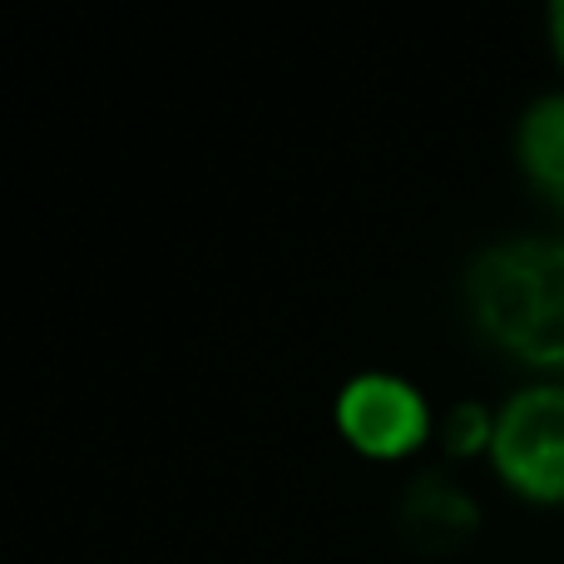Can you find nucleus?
<instances>
[{
  "mask_svg": "<svg viewBox=\"0 0 564 564\" xmlns=\"http://www.w3.org/2000/svg\"><path fill=\"white\" fill-rule=\"evenodd\" d=\"M470 307L506 351L564 367V243H500L470 268Z\"/></svg>",
  "mask_w": 564,
  "mask_h": 564,
  "instance_id": "1",
  "label": "nucleus"
},
{
  "mask_svg": "<svg viewBox=\"0 0 564 564\" xmlns=\"http://www.w3.org/2000/svg\"><path fill=\"white\" fill-rule=\"evenodd\" d=\"M490 446H496L500 476L516 490H525L535 500H564V391H520L500 411Z\"/></svg>",
  "mask_w": 564,
  "mask_h": 564,
  "instance_id": "2",
  "label": "nucleus"
},
{
  "mask_svg": "<svg viewBox=\"0 0 564 564\" xmlns=\"http://www.w3.org/2000/svg\"><path fill=\"white\" fill-rule=\"evenodd\" d=\"M337 426L367 456H401L426 436V401L397 377H361L341 391Z\"/></svg>",
  "mask_w": 564,
  "mask_h": 564,
  "instance_id": "3",
  "label": "nucleus"
},
{
  "mask_svg": "<svg viewBox=\"0 0 564 564\" xmlns=\"http://www.w3.org/2000/svg\"><path fill=\"white\" fill-rule=\"evenodd\" d=\"M525 174L555 208H564V99H540L520 124Z\"/></svg>",
  "mask_w": 564,
  "mask_h": 564,
  "instance_id": "4",
  "label": "nucleus"
},
{
  "mask_svg": "<svg viewBox=\"0 0 564 564\" xmlns=\"http://www.w3.org/2000/svg\"><path fill=\"white\" fill-rule=\"evenodd\" d=\"M550 35H555V50H560V59H564V0L550 10Z\"/></svg>",
  "mask_w": 564,
  "mask_h": 564,
  "instance_id": "5",
  "label": "nucleus"
}]
</instances>
